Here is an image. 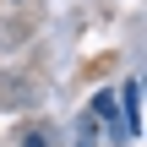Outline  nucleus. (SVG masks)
<instances>
[{
  "label": "nucleus",
  "instance_id": "1",
  "mask_svg": "<svg viewBox=\"0 0 147 147\" xmlns=\"http://www.w3.org/2000/svg\"><path fill=\"white\" fill-rule=\"evenodd\" d=\"M120 115H125V136H142V82L120 87Z\"/></svg>",
  "mask_w": 147,
  "mask_h": 147
},
{
  "label": "nucleus",
  "instance_id": "3",
  "mask_svg": "<svg viewBox=\"0 0 147 147\" xmlns=\"http://www.w3.org/2000/svg\"><path fill=\"white\" fill-rule=\"evenodd\" d=\"M27 147H44V136H38V131H33V136H27Z\"/></svg>",
  "mask_w": 147,
  "mask_h": 147
},
{
  "label": "nucleus",
  "instance_id": "2",
  "mask_svg": "<svg viewBox=\"0 0 147 147\" xmlns=\"http://www.w3.org/2000/svg\"><path fill=\"white\" fill-rule=\"evenodd\" d=\"M93 115H98V120H104L115 136H125V115H120V104H115L109 93H98V98H93Z\"/></svg>",
  "mask_w": 147,
  "mask_h": 147
}]
</instances>
